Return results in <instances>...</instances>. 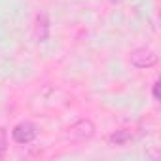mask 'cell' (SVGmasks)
<instances>
[{"label": "cell", "mask_w": 161, "mask_h": 161, "mask_svg": "<svg viewBox=\"0 0 161 161\" xmlns=\"http://www.w3.org/2000/svg\"><path fill=\"white\" fill-rule=\"evenodd\" d=\"M38 135V129L32 121H21L12 129V138L17 144H31Z\"/></svg>", "instance_id": "1"}, {"label": "cell", "mask_w": 161, "mask_h": 161, "mask_svg": "<svg viewBox=\"0 0 161 161\" xmlns=\"http://www.w3.org/2000/svg\"><path fill=\"white\" fill-rule=\"evenodd\" d=\"M155 63H157V55L148 47H136L135 51H131V64L136 68H150Z\"/></svg>", "instance_id": "2"}, {"label": "cell", "mask_w": 161, "mask_h": 161, "mask_svg": "<svg viewBox=\"0 0 161 161\" xmlns=\"http://www.w3.org/2000/svg\"><path fill=\"white\" fill-rule=\"evenodd\" d=\"M68 135L76 140H89L95 135V125L91 119H80L68 129Z\"/></svg>", "instance_id": "3"}, {"label": "cell", "mask_w": 161, "mask_h": 161, "mask_svg": "<svg viewBox=\"0 0 161 161\" xmlns=\"http://www.w3.org/2000/svg\"><path fill=\"white\" fill-rule=\"evenodd\" d=\"M36 40L38 42H46V38H47V31H49V21H47V17L42 14V15H38L36 17Z\"/></svg>", "instance_id": "4"}, {"label": "cell", "mask_w": 161, "mask_h": 161, "mask_svg": "<svg viewBox=\"0 0 161 161\" xmlns=\"http://www.w3.org/2000/svg\"><path fill=\"white\" fill-rule=\"evenodd\" d=\"M131 140V133L127 131V129H119V131H116V133H112L110 136H108V142L112 144V146H123V144H127Z\"/></svg>", "instance_id": "5"}, {"label": "cell", "mask_w": 161, "mask_h": 161, "mask_svg": "<svg viewBox=\"0 0 161 161\" xmlns=\"http://www.w3.org/2000/svg\"><path fill=\"white\" fill-rule=\"evenodd\" d=\"M8 152V135H6V129L0 127V159H2Z\"/></svg>", "instance_id": "6"}, {"label": "cell", "mask_w": 161, "mask_h": 161, "mask_svg": "<svg viewBox=\"0 0 161 161\" xmlns=\"http://www.w3.org/2000/svg\"><path fill=\"white\" fill-rule=\"evenodd\" d=\"M152 93H153V99L155 101H159V80L153 84V89H152Z\"/></svg>", "instance_id": "7"}, {"label": "cell", "mask_w": 161, "mask_h": 161, "mask_svg": "<svg viewBox=\"0 0 161 161\" xmlns=\"http://www.w3.org/2000/svg\"><path fill=\"white\" fill-rule=\"evenodd\" d=\"M110 2H112V4H119V2H121V0H110Z\"/></svg>", "instance_id": "8"}]
</instances>
